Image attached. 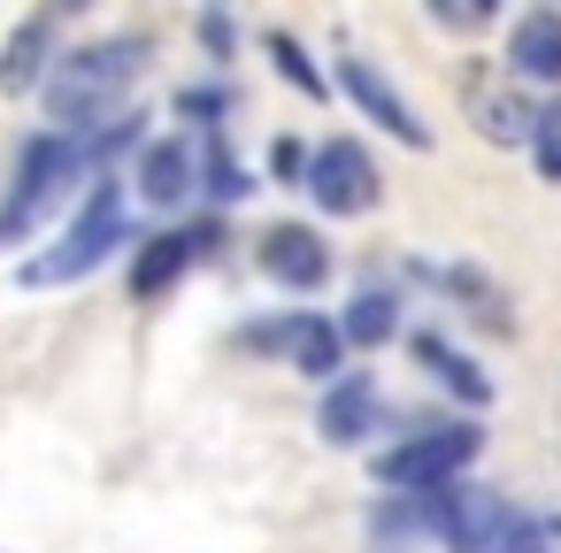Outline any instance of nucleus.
<instances>
[{"mask_svg": "<svg viewBox=\"0 0 561 553\" xmlns=\"http://www.w3.org/2000/svg\"><path fill=\"white\" fill-rule=\"evenodd\" d=\"M139 70H147V39H101V47H85V55H70V62L55 70L47 101H55V116H62L70 131H93V124L108 116V101H116Z\"/></svg>", "mask_w": 561, "mask_h": 553, "instance_id": "obj_1", "label": "nucleus"}, {"mask_svg": "<svg viewBox=\"0 0 561 553\" xmlns=\"http://www.w3.org/2000/svg\"><path fill=\"white\" fill-rule=\"evenodd\" d=\"M116 246H124V185H116V177H101V185H93V200L78 208V223L55 239V254L24 262V285H78V277H93Z\"/></svg>", "mask_w": 561, "mask_h": 553, "instance_id": "obj_2", "label": "nucleus"}, {"mask_svg": "<svg viewBox=\"0 0 561 553\" xmlns=\"http://www.w3.org/2000/svg\"><path fill=\"white\" fill-rule=\"evenodd\" d=\"M477 446H484L477 423H438V430H423V438L377 453L369 469H377V484H392V492H446V484L477 461Z\"/></svg>", "mask_w": 561, "mask_h": 553, "instance_id": "obj_3", "label": "nucleus"}, {"mask_svg": "<svg viewBox=\"0 0 561 553\" xmlns=\"http://www.w3.org/2000/svg\"><path fill=\"white\" fill-rule=\"evenodd\" d=\"M78 177V139H32L24 147V170H16V200L9 208H0V239H24L55 200H62V185Z\"/></svg>", "mask_w": 561, "mask_h": 553, "instance_id": "obj_4", "label": "nucleus"}, {"mask_svg": "<svg viewBox=\"0 0 561 553\" xmlns=\"http://www.w3.org/2000/svg\"><path fill=\"white\" fill-rule=\"evenodd\" d=\"M377 162H369V147H354V139H323L316 154H308V193H316V208L323 216H369L377 208Z\"/></svg>", "mask_w": 561, "mask_h": 553, "instance_id": "obj_5", "label": "nucleus"}, {"mask_svg": "<svg viewBox=\"0 0 561 553\" xmlns=\"http://www.w3.org/2000/svg\"><path fill=\"white\" fill-rule=\"evenodd\" d=\"M423 522L454 545V553H492L500 538H507V522H515V507L500 499V492H477V484H446L431 507H423Z\"/></svg>", "mask_w": 561, "mask_h": 553, "instance_id": "obj_6", "label": "nucleus"}, {"mask_svg": "<svg viewBox=\"0 0 561 553\" xmlns=\"http://www.w3.org/2000/svg\"><path fill=\"white\" fill-rule=\"evenodd\" d=\"M339 85H346V101H354V108H362L369 124H385V131H392L400 147H431V131L415 124V108H408V101L392 93V78H385L377 62L346 55V62H339Z\"/></svg>", "mask_w": 561, "mask_h": 553, "instance_id": "obj_7", "label": "nucleus"}, {"mask_svg": "<svg viewBox=\"0 0 561 553\" xmlns=\"http://www.w3.org/2000/svg\"><path fill=\"white\" fill-rule=\"evenodd\" d=\"M262 269H270L285 292H316V285L331 277V246H323L308 223H277V231L262 239Z\"/></svg>", "mask_w": 561, "mask_h": 553, "instance_id": "obj_8", "label": "nucleus"}, {"mask_svg": "<svg viewBox=\"0 0 561 553\" xmlns=\"http://www.w3.org/2000/svg\"><path fill=\"white\" fill-rule=\"evenodd\" d=\"M507 62H515L530 85H561V16H553V9L523 16V24L507 32Z\"/></svg>", "mask_w": 561, "mask_h": 553, "instance_id": "obj_9", "label": "nucleus"}, {"mask_svg": "<svg viewBox=\"0 0 561 553\" xmlns=\"http://www.w3.org/2000/svg\"><path fill=\"white\" fill-rule=\"evenodd\" d=\"M201 246H208V239H193V231H162V239H147V254L131 262V292H139V300L170 292V285L201 262Z\"/></svg>", "mask_w": 561, "mask_h": 553, "instance_id": "obj_10", "label": "nucleus"}, {"mask_svg": "<svg viewBox=\"0 0 561 553\" xmlns=\"http://www.w3.org/2000/svg\"><path fill=\"white\" fill-rule=\"evenodd\" d=\"M193 185H201V162H193V147H185V139L147 147V162H139V193H147L154 208H178Z\"/></svg>", "mask_w": 561, "mask_h": 553, "instance_id": "obj_11", "label": "nucleus"}, {"mask_svg": "<svg viewBox=\"0 0 561 553\" xmlns=\"http://www.w3.org/2000/svg\"><path fill=\"white\" fill-rule=\"evenodd\" d=\"M47 47H55V16H24L16 39L0 47V93H32L47 70Z\"/></svg>", "mask_w": 561, "mask_h": 553, "instance_id": "obj_12", "label": "nucleus"}, {"mask_svg": "<svg viewBox=\"0 0 561 553\" xmlns=\"http://www.w3.org/2000/svg\"><path fill=\"white\" fill-rule=\"evenodd\" d=\"M415 361H423V369H431L446 392H461L469 407H484V400H492V377H477V361H461V354H454L438 331H415Z\"/></svg>", "mask_w": 561, "mask_h": 553, "instance_id": "obj_13", "label": "nucleus"}, {"mask_svg": "<svg viewBox=\"0 0 561 553\" xmlns=\"http://www.w3.org/2000/svg\"><path fill=\"white\" fill-rule=\"evenodd\" d=\"M369 415H377V384H369V369H362V377H346V384L323 400V438H331V446H354V438L369 430Z\"/></svg>", "mask_w": 561, "mask_h": 553, "instance_id": "obj_14", "label": "nucleus"}, {"mask_svg": "<svg viewBox=\"0 0 561 553\" xmlns=\"http://www.w3.org/2000/svg\"><path fill=\"white\" fill-rule=\"evenodd\" d=\"M392 331H400V300L392 292H354L346 300V323H339L346 346H385Z\"/></svg>", "mask_w": 561, "mask_h": 553, "instance_id": "obj_15", "label": "nucleus"}, {"mask_svg": "<svg viewBox=\"0 0 561 553\" xmlns=\"http://www.w3.org/2000/svg\"><path fill=\"white\" fill-rule=\"evenodd\" d=\"M339 354H346L339 323H316V315H300V331H293V361H300L308 377H331V369H339Z\"/></svg>", "mask_w": 561, "mask_h": 553, "instance_id": "obj_16", "label": "nucleus"}, {"mask_svg": "<svg viewBox=\"0 0 561 553\" xmlns=\"http://www.w3.org/2000/svg\"><path fill=\"white\" fill-rule=\"evenodd\" d=\"M477 131L500 139V147H523V139L538 131V116H530L523 101H500V93H492V101H477Z\"/></svg>", "mask_w": 561, "mask_h": 553, "instance_id": "obj_17", "label": "nucleus"}, {"mask_svg": "<svg viewBox=\"0 0 561 553\" xmlns=\"http://www.w3.org/2000/svg\"><path fill=\"white\" fill-rule=\"evenodd\" d=\"M270 55H277V70H285V85H300V93H323V70L300 55V39H285V32H270Z\"/></svg>", "mask_w": 561, "mask_h": 553, "instance_id": "obj_18", "label": "nucleus"}, {"mask_svg": "<svg viewBox=\"0 0 561 553\" xmlns=\"http://www.w3.org/2000/svg\"><path fill=\"white\" fill-rule=\"evenodd\" d=\"M208 185H216L224 200H239V193H247V177H239V162H231L224 147H208Z\"/></svg>", "mask_w": 561, "mask_h": 553, "instance_id": "obj_19", "label": "nucleus"}, {"mask_svg": "<svg viewBox=\"0 0 561 553\" xmlns=\"http://www.w3.org/2000/svg\"><path fill=\"white\" fill-rule=\"evenodd\" d=\"M300 170H308V154H300V147L285 139V147H277V177H300Z\"/></svg>", "mask_w": 561, "mask_h": 553, "instance_id": "obj_20", "label": "nucleus"}]
</instances>
